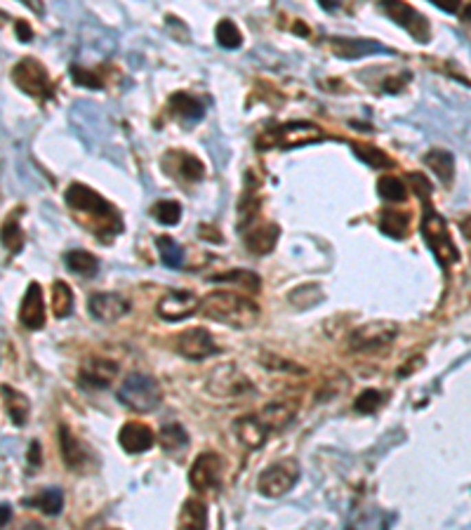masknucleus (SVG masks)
<instances>
[{
	"mask_svg": "<svg viewBox=\"0 0 471 530\" xmlns=\"http://www.w3.org/2000/svg\"><path fill=\"white\" fill-rule=\"evenodd\" d=\"M19 321L24 328L29 330H41L45 325V300H43V288L41 283H29L24 300L19 307Z\"/></svg>",
	"mask_w": 471,
	"mask_h": 530,
	"instance_id": "nucleus-15",
	"label": "nucleus"
},
{
	"mask_svg": "<svg viewBox=\"0 0 471 530\" xmlns=\"http://www.w3.org/2000/svg\"><path fill=\"white\" fill-rule=\"evenodd\" d=\"M380 8L384 10L389 19L396 21L401 29H406L415 41L426 43L429 41V24L413 5H408L406 0H380Z\"/></svg>",
	"mask_w": 471,
	"mask_h": 530,
	"instance_id": "nucleus-9",
	"label": "nucleus"
},
{
	"mask_svg": "<svg viewBox=\"0 0 471 530\" xmlns=\"http://www.w3.org/2000/svg\"><path fill=\"white\" fill-rule=\"evenodd\" d=\"M377 191H380V196L384 198L386 203H401V201H406V196H408L406 184H403L398 177H391V175L380 177Z\"/></svg>",
	"mask_w": 471,
	"mask_h": 530,
	"instance_id": "nucleus-32",
	"label": "nucleus"
},
{
	"mask_svg": "<svg viewBox=\"0 0 471 530\" xmlns=\"http://www.w3.org/2000/svg\"><path fill=\"white\" fill-rule=\"evenodd\" d=\"M179 175L188 181H196L203 177V163L191 153H182L179 156Z\"/></svg>",
	"mask_w": 471,
	"mask_h": 530,
	"instance_id": "nucleus-38",
	"label": "nucleus"
},
{
	"mask_svg": "<svg viewBox=\"0 0 471 530\" xmlns=\"http://www.w3.org/2000/svg\"><path fill=\"white\" fill-rule=\"evenodd\" d=\"M59 448H62V460L64 465L74 472H83L87 467V460H90V452H87L85 445L71 434L69 427H59Z\"/></svg>",
	"mask_w": 471,
	"mask_h": 530,
	"instance_id": "nucleus-19",
	"label": "nucleus"
},
{
	"mask_svg": "<svg viewBox=\"0 0 471 530\" xmlns=\"http://www.w3.org/2000/svg\"><path fill=\"white\" fill-rule=\"evenodd\" d=\"M462 19H464V21H471V3L462 10Z\"/></svg>",
	"mask_w": 471,
	"mask_h": 530,
	"instance_id": "nucleus-50",
	"label": "nucleus"
},
{
	"mask_svg": "<svg viewBox=\"0 0 471 530\" xmlns=\"http://www.w3.org/2000/svg\"><path fill=\"white\" fill-rule=\"evenodd\" d=\"M340 3H342V0H318V5L325 10V12H332V10H337V8H340Z\"/></svg>",
	"mask_w": 471,
	"mask_h": 530,
	"instance_id": "nucleus-48",
	"label": "nucleus"
},
{
	"mask_svg": "<svg viewBox=\"0 0 471 530\" xmlns=\"http://www.w3.org/2000/svg\"><path fill=\"white\" fill-rule=\"evenodd\" d=\"M217 43L221 47H226V49H236V47H241V31H238V26L234 24L231 19H221L219 24H217Z\"/></svg>",
	"mask_w": 471,
	"mask_h": 530,
	"instance_id": "nucleus-35",
	"label": "nucleus"
},
{
	"mask_svg": "<svg viewBox=\"0 0 471 530\" xmlns=\"http://www.w3.org/2000/svg\"><path fill=\"white\" fill-rule=\"evenodd\" d=\"M382 403H384V394L377 391V389H368L356 399V403H353V410L363 412V415H370V412H375Z\"/></svg>",
	"mask_w": 471,
	"mask_h": 530,
	"instance_id": "nucleus-37",
	"label": "nucleus"
},
{
	"mask_svg": "<svg viewBox=\"0 0 471 530\" xmlns=\"http://www.w3.org/2000/svg\"><path fill=\"white\" fill-rule=\"evenodd\" d=\"M431 3H434L439 10H443V12H448V14H455L459 10V0H431Z\"/></svg>",
	"mask_w": 471,
	"mask_h": 530,
	"instance_id": "nucleus-44",
	"label": "nucleus"
},
{
	"mask_svg": "<svg viewBox=\"0 0 471 530\" xmlns=\"http://www.w3.org/2000/svg\"><path fill=\"white\" fill-rule=\"evenodd\" d=\"M3 243L5 247H12V250H19L21 243H24V239H21V231L19 226H17L14 222H8L3 229Z\"/></svg>",
	"mask_w": 471,
	"mask_h": 530,
	"instance_id": "nucleus-40",
	"label": "nucleus"
},
{
	"mask_svg": "<svg viewBox=\"0 0 471 530\" xmlns=\"http://www.w3.org/2000/svg\"><path fill=\"white\" fill-rule=\"evenodd\" d=\"M87 309H90V316L94 321L113 323L130 311V302L125 297L116 295V292H94L90 302H87Z\"/></svg>",
	"mask_w": 471,
	"mask_h": 530,
	"instance_id": "nucleus-14",
	"label": "nucleus"
},
{
	"mask_svg": "<svg viewBox=\"0 0 471 530\" xmlns=\"http://www.w3.org/2000/svg\"><path fill=\"white\" fill-rule=\"evenodd\" d=\"M158 245V252H160V259H163L165 267L170 269H179L184 264V250H182L177 243L170 239V236H160L156 241Z\"/></svg>",
	"mask_w": 471,
	"mask_h": 530,
	"instance_id": "nucleus-33",
	"label": "nucleus"
},
{
	"mask_svg": "<svg viewBox=\"0 0 471 530\" xmlns=\"http://www.w3.org/2000/svg\"><path fill=\"white\" fill-rule=\"evenodd\" d=\"M64 259H66V267H69L71 272L78 274V276H85V278H90V276H94L99 272L97 257L90 255V252H85V250H71V252H66Z\"/></svg>",
	"mask_w": 471,
	"mask_h": 530,
	"instance_id": "nucleus-30",
	"label": "nucleus"
},
{
	"mask_svg": "<svg viewBox=\"0 0 471 530\" xmlns=\"http://www.w3.org/2000/svg\"><path fill=\"white\" fill-rule=\"evenodd\" d=\"M64 201L76 214H85V217H90V219H97L99 224H104V229L109 226V229L113 231V236L123 231V219H120V214L116 212L109 201H104L97 191H92L90 186L71 184L69 189H66Z\"/></svg>",
	"mask_w": 471,
	"mask_h": 530,
	"instance_id": "nucleus-2",
	"label": "nucleus"
},
{
	"mask_svg": "<svg viewBox=\"0 0 471 530\" xmlns=\"http://www.w3.org/2000/svg\"><path fill=\"white\" fill-rule=\"evenodd\" d=\"M408 179H410V184L415 186V191H417V196H419V198H429V193H431V184L424 179L422 175L413 173V175L408 177Z\"/></svg>",
	"mask_w": 471,
	"mask_h": 530,
	"instance_id": "nucleus-43",
	"label": "nucleus"
},
{
	"mask_svg": "<svg viewBox=\"0 0 471 530\" xmlns=\"http://www.w3.org/2000/svg\"><path fill=\"white\" fill-rule=\"evenodd\" d=\"M3 401H5V410H8V417L12 419V424H17V427H24V424L29 422V412H31L29 399H26L21 391L3 384Z\"/></svg>",
	"mask_w": 471,
	"mask_h": 530,
	"instance_id": "nucleus-22",
	"label": "nucleus"
},
{
	"mask_svg": "<svg viewBox=\"0 0 471 530\" xmlns=\"http://www.w3.org/2000/svg\"><path fill=\"white\" fill-rule=\"evenodd\" d=\"M424 165L429 170H434L436 177L441 181H452V175H455V156L446 148H431L429 153L424 156Z\"/></svg>",
	"mask_w": 471,
	"mask_h": 530,
	"instance_id": "nucleus-24",
	"label": "nucleus"
},
{
	"mask_svg": "<svg viewBox=\"0 0 471 530\" xmlns=\"http://www.w3.org/2000/svg\"><path fill=\"white\" fill-rule=\"evenodd\" d=\"M31 465L33 467L41 465V443H38V441H33L31 443Z\"/></svg>",
	"mask_w": 471,
	"mask_h": 530,
	"instance_id": "nucleus-46",
	"label": "nucleus"
},
{
	"mask_svg": "<svg viewBox=\"0 0 471 530\" xmlns=\"http://www.w3.org/2000/svg\"><path fill=\"white\" fill-rule=\"evenodd\" d=\"M0 509H3V518H0V526H8V521L12 518V507H10L8 502H3V507H0Z\"/></svg>",
	"mask_w": 471,
	"mask_h": 530,
	"instance_id": "nucleus-47",
	"label": "nucleus"
},
{
	"mask_svg": "<svg viewBox=\"0 0 471 530\" xmlns=\"http://www.w3.org/2000/svg\"><path fill=\"white\" fill-rule=\"evenodd\" d=\"M118 443H120V448L125 452H130V455H140V452H146L153 443H156V434L151 432L149 424L127 422L118 432Z\"/></svg>",
	"mask_w": 471,
	"mask_h": 530,
	"instance_id": "nucleus-18",
	"label": "nucleus"
},
{
	"mask_svg": "<svg viewBox=\"0 0 471 530\" xmlns=\"http://www.w3.org/2000/svg\"><path fill=\"white\" fill-rule=\"evenodd\" d=\"M259 417L262 422L267 424V429L271 434L276 432H283L287 424L295 419V406L287 401H274V403H267V406L259 410Z\"/></svg>",
	"mask_w": 471,
	"mask_h": 530,
	"instance_id": "nucleus-21",
	"label": "nucleus"
},
{
	"mask_svg": "<svg viewBox=\"0 0 471 530\" xmlns=\"http://www.w3.org/2000/svg\"><path fill=\"white\" fill-rule=\"evenodd\" d=\"M26 505L36 507V509H41L43 514H47V516H57L59 511L64 509V490L62 488H43L36 498L26 500Z\"/></svg>",
	"mask_w": 471,
	"mask_h": 530,
	"instance_id": "nucleus-25",
	"label": "nucleus"
},
{
	"mask_svg": "<svg viewBox=\"0 0 471 530\" xmlns=\"http://www.w3.org/2000/svg\"><path fill=\"white\" fill-rule=\"evenodd\" d=\"M234 432H236V439L241 441L245 448H252V450L262 448L271 436L267 424H264L262 417H259V412H248V415L238 417L234 422Z\"/></svg>",
	"mask_w": 471,
	"mask_h": 530,
	"instance_id": "nucleus-16",
	"label": "nucleus"
},
{
	"mask_svg": "<svg viewBox=\"0 0 471 530\" xmlns=\"http://www.w3.org/2000/svg\"><path fill=\"white\" fill-rule=\"evenodd\" d=\"M323 135L320 130L311 123H290L283 125L281 130H276L271 135V144L290 148V146H302V144H311V142H320Z\"/></svg>",
	"mask_w": 471,
	"mask_h": 530,
	"instance_id": "nucleus-17",
	"label": "nucleus"
},
{
	"mask_svg": "<svg viewBox=\"0 0 471 530\" xmlns=\"http://www.w3.org/2000/svg\"><path fill=\"white\" fill-rule=\"evenodd\" d=\"M74 311V290L64 283V280H54L52 283V313L54 318H66Z\"/></svg>",
	"mask_w": 471,
	"mask_h": 530,
	"instance_id": "nucleus-29",
	"label": "nucleus"
},
{
	"mask_svg": "<svg viewBox=\"0 0 471 530\" xmlns=\"http://www.w3.org/2000/svg\"><path fill=\"white\" fill-rule=\"evenodd\" d=\"M163 399L158 379L144 373H130L118 389V401L135 412H149Z\"/></svg>",
	"mask_w": 471,
	"mask_h": 530,
	"instance_id": "nucleus-3",
	"label": "nucleus"
},
{
	"mask_svg": "<svg viewBox=\"0 0 471 530\" xmlns=\"http://www.w3.org/2000/svg\"><path fill=\"white\" fill-rule=\"evenodd\" d=\"M422 236L426 241V245L431 247L441 264H455L459 262V250L452 243L450 234H448V224L446 219L436 212L434 208L426 203L424 206V219H422Z\"/></svg>",
	"mask_w": 471,
	"mask_h": 530,
	"instance_id": "nucleus-4",
	"label": "nucleus"
},
{
	"mask_svg": "<svg viewBox=\"0 0 471 530\" xmlns=\"http://www.w3.org/2000/svg\"><path fill=\"white\" fill-rule=\"evenodd\" d=\"M175 349L188 361H203L208 356L219 353V346L215 344V338L205 328H188L175 338Z\"/></svg>",
	"mask_w": 471,
	"mask_h": 530,
	"instance_id": "nucleus-10",
	"label": "nucleus"
},
{
	"mask_svg": "<svg viewBox=\"0 0 471 530\" xmlns=\"http://www.w3.org/2000/svg\"><path fill=\"white\" fill-rule=\"evenodd\" d=\"M330 47L342 59H361L370 52H386L384 45L375 41H363V38H332Z\"/></svg>",
	"mask_w": 471,
	"mask_h": 530,
	"instance_id": "nucleus-20",
	"label": "nucleus"
},
{
	"mask_svg": "<svg viewBox=\"0 0 471 530\" xmlns=\"http://www.w3.org/2000/svg\"><path fill=\"white\" fill-rule=\"evenodd\" d=\"M398 335V325L393 321H370L358 325L353 333H349L347 346L349 351H375L391 344Z\"/></svg>",
	"mask_w": 471,
	"mask_h": 530,
	"instance_id": "nucleus-5",
	"label": "nucleus"
},
{
	"mask_svg": "<svg viewBox=\"0 0 471 530\" xmlns=\"http://www.w3.org/2000/svg\"><path fill=\"white\" fill-rule=\"evenodd\" d=\"M380 231L389 239H403L408 234V214L401 210H384L380 214Z\"/></svg>",
	"mask_w": 471,
	"mask_h": 530,
	"instance_id": "nucleus-27",
	"label": "nucleus"
},
{
	"mask_svg": "<svg viewBox=\"0 0 471 530\" xmlns=\"http://www.w3.org/2000/svg\"><path fill=\"white\" fill-rule=\"evenodd\" d=\"M299 478V465L295 460H278L259 474L257 490L264 498H283Z\"/></svg>",
	"mask_w": 471,
	"mask_h": 530,
	"instance_id": "nucleus-6",
	"label": "nucleus"
},
{
	"mask_svg": "<svg viewBox=\"0 0 471 530\" xmlns=\"http://www.w3.org/2000/svg\"><path fill=\"white\" fill-rule=\"evenodd\" d=\"M14 31H17V36H19V41H31L33 38V31H31V26L26 24V21H17L14 24Z\"/></svg>",
	"mask_w": 471,
	"mask_h": 530,
	"instance_id": "nucleus-45",
	"label": "nucleus"
},
{
	"mask_svg": "<svg viewBox=\"0 0 471 530\" xmlns=\"http://www.w3.org/2000/svg\"><path fill=\"white\" fill-rule=\"evenodd\" d=\"M276 239H278V226L262 224V226H254L252 231H248L245 245H248V250L254 252V255H267V252L274 250Z\"/></svg>",
	"mask_w": 471,
	"mask_h": 530,
	"instance_id": "nucleus-23",
	"label": "nucleus"
},
{
	"mask_svg": "<svg viewBox=\"0 0 471 530\" xmlns=\"http://www.w3.org/2000/svg\"><path fill=\"white\" fill-rule=\"evenodd\" d=\"M170 107L175 109L182 118H188V120H201L203 118V104L198 102L196 97L186 95V92H177L170 99Z\"/></svg>",
	"mask_w": 471,
	"mask_h": 530,
	"instance_id": "nucleus-31",
	"label": "nucleus"
},
{
	"mask_svg": "<svg viewBox=\"0 0 471 530\" xmlns=\"http://www.w3.org/2000/svg\"><path fill=\"white\" fill-rule=\"evenodd\" d=\"M12 80L33 97H50V78L36 59H21L12 69Z\"/></svg>",
	"mask_w": 471,
	"mask_h": 530,
	"instance_id": "nucleus-11",
	"label": "nucleus"
},
{
	"mask_svg": "<svg viewBox=\"0 0 471 530\" xmlns=\"http://www.w3.org/2000/svg\"><path fill=\"white\" fill-rule=\"evenodd\" d=\"M179 528H208V507L203 500L188 498L179 511Z\"/></svg>",
	"mask_w": 471,
	"mask_h": 530,
	"instance_id": "nucleus-26",
	"label": "nucleus"
},
{
	"mask_svg": "<svg viewBox=\"0 0 471 530\" xmlns=\"http://www.w3.org/2000/svg\"><path fill=\"white\" fill-rule=\"evenodd\" d=\"M151 214L158 219L160 224L173 226V224H177L182 219V206L177 201H160V203L153 206Z\"/></svg>",
	"mask_w": 471,
	"mask_h": 530,
	"instance_id": "nucleus-36",
	"label": "nucleus"
},
{
	"mask_svg": "<svg viewBox=\"0 0 471 530\" xmlns=\"http://www.w3.org/2000/svg\"><path fill=\"white\" fill-rule=\"evenodd\" d=\"M71 76H74V82H78V85L92 87V90H99V87H102V80L94 78V74L80 69V66H74V69H71Z\"/></svg>",
	"mask_w": 471,
	"mask_h": 530,
	"instance_id": "nucleus-41",
	"label": "nucleus"
},
{
	"mask_svg": "<svg viewBox=\"0 0 471 530\" xmlns=\"http://www.w3.org/2000/svg\"><path fill=\"white\" fill-rule=\"evenodd\" d=\"M201 302L193 292H186V290H173L158 302L156 307V313L163 321H182V318L191 316L193 311H198Z\"/></svg>",
	"mask_w": 471,
	"mask_h": 530,
	"instance_id": "nucleus-13",
	"label": "nucleus"
},
{
	"mask_svg": "<svg viewBox=\"0 0 471 530\" xmlns=\"http://www.w3.org/2000/svg\"><path fill=\"white\" fill-rule=\"evenodd\" d=\"M462 234L467 236V239L471 241V217H469V219H464V222H462Z\"/></svg>",
	"mask_w": 471,
	"mask_h": 530,
	"instance_id": "nucleus-49",
	"label": "nucleus"
},
{
	"mask_svg": "<svg viewBox=\"0 0 471 530\" xmlns=\"http://www.w3.org/2000/svg\"><path fill=\"white\" fill-rule=\"evenodd\" d=\"M198 311H201L205 318H212V321L229 325V328H236V330L252 328L259 318L257 302H252L250 297H243L231 290L210 292L208 297H203Z\"/></svg>",
	"mask_w": 471,
	"mask_h": 530,
	"instance_id": "nucleus-1",
	"label": "nucleus"
},
{
	"mask_svg": "<svg viewBox=\"0 0 471 530\" xmlns=\"http://www.w3.org/2000/svg\"><path fill=\"white\" fill-rule=\"evenodd\" d=\"M160 445H163L165 452H173V455H175V452L186 450V445H188L186 429L182 427V424H177V422L165 424V427L160 429Z\"/></svg>",
	"mask_w": 471,
	"mask_h": 530,
	"instance_id": "nucleus-28",
	"label": "nucleus"
},
{
	"mask_svg": "<svg viewBox=\"0 0 471 530\" xmlns=\"http://www.w3.org/2000/svg\"><path fill=\"white\" fill-rule=\"evenodd\" d=\"M351 146H353V153H356V156L361 158L363 163H368L370 168L382 170V168H389V165H391L389 156H386L384 151H380V148L368 146V144H358V142H353Z\"/></svg>",
	"mask_w": 471,
	"mask_h": 530,
	"instance_id": "nucleus-34",
	"label": "nucleus"
},
{
	"mask_svg": "<svg viewBox=\"0 0 471 530\" xmlns=\"http://www.w3.org/2000/svg\"><path fill=\"white\" fill-rule=\"evenodd\" d=\"M262 363L267 366L269 370H299L292 361H285L283 356H271V353H264L262 356Z\"/></svg>",
	"mask_w": 471,
	"mask_h": 530,
	"instance_id": "nucleus-42",
	"label": "nucleus"
},
{
	"mask_svg": "<svg viewBox=\"0 0 471 530\" xmlns=\"http://www.w3.org/2000/svg\"><path fill=\"white\" fill-rule=\"evenodd\" d=\"M221 474H224V460L215 450H205L188 469V483L198 493H210L221 485Z\"/></svg>",
	"mask_w": 471,
	"mask_h": 530,
	"instance_id": "nucleus-7",
	"label": "nucleus"
},
{
	"mask_svg": "<svg viewBox=\"0 0 471 530\" xmlns=\"http://www.w3.org/2000/svg\"><path fill=\"white\" fill-rule=\"evenodd\" d=\"M215 283L217 280H236L238 285H243V288L248 290H259V276H254L252 272H229V274H221V276H215Z\"/></svg>",
	"mask_w": 471,
	"mask_h": 530,
	"instance_id": "nucleus-39",
	"label": "nucleus"
},
{
	"mask_svg": "<svg viewBox=\"0 0 471 530\" xmlns=\"http://www.w3.org/2000/svg\"><path fill=\"white\" fill-rule=\"evenodd\" d=\"M208 391L212 396H219V399H243L252 391V384L238 368L221 366L210 375Z\"/></svg>",
	"mask_w": 471,
	"mask_h": 530,
	"instance_id": "nucleus-8",
	"label": "nucleus"
},
{
	"mask_svg": "<svg viewBox=\"0 0 471 530\" xmlns=\"http://www.w3.org/2000/svg\"><path fill=\"white\" fill-rule=\"evenodd\" d=\"M118 363L111 361V358L102 356H90L80 363L78 370V379L83 386H90V389H107V386L118 377Z\"/></svg>",
	"mask_w": 471,
	"mask_h": 530,
	"instance_id": "nucleus-12",
	"label": "nucleus"
}]
</instances>
